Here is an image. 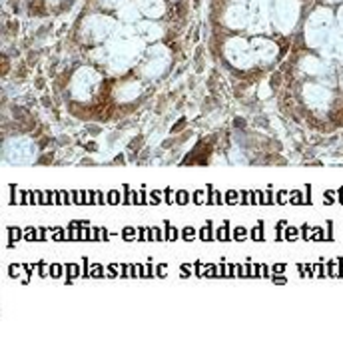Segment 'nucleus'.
<instances>
[{
    "instance_id": "obj_1",
    "label": "nucleus",
    "mask_w": 343,
    "mask_h": 349,
    "mask_svg": "<svg viewBox=\"0 0 343 349\" xmlns=\"http://www.w3.org/2000/svg\"><path fill=\"white\" fill-rule=\"evenodd\" d=\"M44 12V0H30V14L38 16Z\"/></svg>"
},
{
    "instance_id": "obj_2",
    "label": "nucleus",
    "mask_w": 343,
    "mask_h": 349,
    "mask_svg": "<svg viewBox=\"0 0 343 349\" xmlns=\"http://www.w3.org/2000/svg\"><path fill=\"white\" fill-rule=\"evenodd\" d=\"M188 194L185 191H178V204H188Z\"/></svg>"
},
{
    "instance_id": "obj_3",
    "label": "nucleus",
    "mask_w": 343,
    "mask_h": 349,
    "mask_svg": "<svg viewBox=\"0 0 343 349\" xmlns=\"http://www.w3.org/2000/svg\"><path fill=\"white\" fill-rule=\"evenodd\" d=\"M50 273H52L54 277H58L60 273H62V265H50Z\"/></svg>"
},
{
    "instance_id": "obj_4",
    "label": "nucleus",
    "mask_w": 343,
    "mask_h": 349,
    "mask_svg": "<svg viewBox=\"0 0 343 349\" xmlns=\"http://www.w3.org/2000/svg\"><path fill=\"white\" fill-rule=\"evenodd\" d=\"M66 269H68V273H70L72 277L78 275V265H66Z\"/></svg>"
},
{
    "instance_id": "obj_5",
    "label": "nucleus",
    "mask_w": 343,
    "mask_h": 349,
    "mask_svg": "<svg viewBox=\"0 0 343 349\" xmlns=\"http://www.w3.org/2000/svg\"><path fill=\"white\" fill-rule=\"evenodd\" d=\"M231 202H238V191H230L227 194V204H231Z\"/></svg>"
},
{
    "instance_id": "obj_6",
    "label": "nucleus",
    "mask_w": 343,
    "mask_h": 349,
    "mask_svg": "<svg viewBox=\"0 0 343 349\" xmlns=\"http://www.w3.org/2000/svg\"><path fill=\"white\" fill-rule=\"evenodd\" d=\"M194 233H196V231H194V228H185V230L182 231V236H184V237H194Z\"/></svg>"
},
{
    "instance_id": "obj_7",
    "label": "nucleus",
    "mask_w": 343,
    "mask_h": 349,
    "mask_svg": "<svg viewBox=\"0 0 343 349\" xmlns=\"http://www.w3.org/2000/svg\"><path fill=\"white\" fill-rule=\"evenodd\" d=\"M182 126H185V120H180L178 124L172 128V132H180V130H182Z\"/></svg>"
},
{
    "instance_id": "obj_8",
    "label": "nucleus",
    "mask_w": 343,
    "mask_h": 349,
    "mask_svg": "<svg viewBox=\"0 0 343 349\" xmlns=\"http://www.w3.org/2000/svg\"><path fill=\"white\" fill-rule=\"evenodd\" d=\"M164 196H166V202H172V190L168 188V190H164Z\"/></svg>"
},
{
    "instance_id": "obj_9",
    "label": "nucleus",
    "mask_w": 343,
    "mask_h": 349,
    "mask_svg": "<svg viewBox=\"0 0 343 349\" xmlns=\"http://www.w3.org/2000/svg\"><path fill=\"white\" fill-rule=\"evenodd\" d=\"M110 202H112V204H116V202H118V194H116V191H112V194H110Z\"/></svg>"
},
{
    "instance_id": "obj_10",
    "label": "nucleus",
    "mask_w": 343,
    "mask_h": 349,
    "mask_svg": "<svg viewBox=\"0 0 343 349\" xmlns=\"http://www.w3.org/2000/svg\"><path fill=\"white\" fill-rule=\"evenodd\" d=\"M194 202H196V204H199V202H202V194H199V191H196V194H194Z\"/></svg>"
},
{
    "instance_id": "obj_11",
    "label": "nucleus",
    "mask_w": 343,
    "mask_h": 349,
    "mask_svg": "<svg viewBox=\"0 0 343 349\" xmlns=\"http://www.w3.org/2000/svg\"><path fill=\"white\" fill-rule=\"evenodd\" d=\"M124 236H126V237H132V236H134V230H132V228H128V230L124 231Z\"/></svg>"
}]
</instances>
